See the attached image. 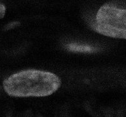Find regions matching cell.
I'll use <instances>...</instances> for the list:
<instances>
[{
    "label": "cell",
    "instance_id": "277c9868",
    "mask_svg": "<svg viewBox=\"0 0 126 117\" xmlns=\"http://www.w3.org/2000/svg\"><path fill=\"white\" fill-rule=\"evenodd\" d=\"M19 25V23L17 22H11L10 23H9L8 25H7L5 27V29H12V28L16 27Z\"/></svg>",
    "mask_w": 126,
    "mask_h": 117
},
{
    "label": "cell",
    "instance_id": "5b68a950",
    "mask_svg": "<svg viewBox=\"0 0 126 117\" xmlns=\"http://www.w3.org/2000/svg\"><path fill=\"white\" fill-rule=\"evenodd\" d=\"M5 7L3 5L0 4V19H1L2 18L5 16Z\"/></svg>",
    "mask_w": 126,
    "mask_h": 117
},
{
    "label": "cell",
    "instance_id": "6da1fadb",
    "mask_svg": "<svg viewBox=\"0 0 126 117\" xmlns=\"http://www.w3.org/2000/svg\"><path fill=\"white\" fill-rule=\"evenodd\" d=\"M61 81L49 72L27 70L14 73L3 81L6 93L15 97H43L58 89Z\"/></svg>",
    "mask_w": 126,
    "mask_h": 117
},
{
    "label": "cell",
    "instance_id": "7a4b0ae2",
    "mask_svg": "<svg viewBox=\"0 0 126 117\" xmlns=\"http://www.w3.org/2000/svg\"><path fill=\"white\" fill-rule=\"evenodd\" d=\"M93 27L105 36L126 39V9L105 4L97 12Z\"/></svg>",
    "mask_w": 126,
    "mask_h": 117
},
{
    "label": "cell",
    "instance_id": "3957f363",
    "mask_svg": "<svg viewBox=\"0 0 126 117\" xmlns=\"http://www.w3.org/2000/svg\"><path fill=\"white\" fill-rule=\"evenodd\" d=\"M65 47L69 51L73 52L79 53H92L99 51L100 49L98 47H95L93 46L88 45V44H77V43H70L66 44Z\"/></svg>",
    "mask_w": 126,
    "mask_h": 117
}]
</instances>
